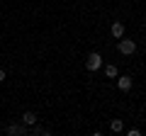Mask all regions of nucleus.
<instances>
[{
  "instance_id": "4",
  "label": "nucleus",
  "mask_w": 146,
  "mask_h": 136,
  "mask_svg": "<svg viewBox=\"0 0 146 136\" xmlns=\"http://www.w3.org/2000/svg\"><path fill=\"white\" fill-rule=\"evenodd\" d=\"M112 37H117V39L124 37V24L122 22H112Z\"/></svg>"
},
{
  "instance_id": "9",
  "label": "nucleus",
  "mask_w": 146,
  "mask_h": 136,
  "mask_svg": "<svg viewBox=\"0 0 146 136\" xmlns=\"http://www.w3.org/2000/svg\"><path fill=\"white\" fill-rule=\"evenodd\" d=\"M105 75H107V78H117V68L115 66H107V68H105Z\"/></svg>"
},
{
  "instance_id": "8",
  "label": "nucleus",
  "mask_w": 146,
  "mask_h": 136,
  "mask_svg": "<svg viewBox=\"0 0 146 136\" xmlns=\"http://www.w3.org/2000/svg\"><path fill=\"white\" fill-rule=\"evenodd\" d=\"M110 126H112V131H122V129H124L122 119H112V124H110Z\"/></svg>"
},
{
  "instance_id": "10",
  "label": "nucleus",
  "mask_w": 146,
  "mask_h": 136,
  "mask_svg": "<svg viewBox=\"0 0 146 136\" xmlns=\"http://www.w3.org/2000/svg\"><path fill=\"white\" fill-rule=\"evenodd\" d=\"M0 80H5V71H0Z\"/></svg>"
},
{
  "instance_id": "5",
  "label": "nucleus",
  "mask_w": 146,
  "mask_h": 136,
  "mask_svg": "<svg viewBox=\"0 0 146 136\" xmlns=\"http://www.w3.org/2000/svg\"><path fill=\"white\" fill-rule=\"evenodd\" d=\"M117 88H119L122 92H127V90L131 88V78H127V75H122V78L117 80Z\"/></svg>"
},
{
  "instance_id": "7",
  "label": "nucleus",
  "mask_w": 146,
  "mask_h": 136,
  "mask_svg": "<svg viewBox=\"0 0 146 136\" xmlns=\"http://www.w3.org/2000/svg\"><path fill=\"white\" fill-rule=\"evenodd\" d=\"M32 134H36V136H46L49 134V129H44V126H36V124H32Z\"/></svg>"
},
{
  "instance_id": "3",
  "label": "nucleus",
  "mask_w": 146,
  "mask_h": 136,
  "mask_svg": "<svg viewBox=\"0 0 146 136\" xmlns=\"http://www.w3.org/2000/svg\"><path fill=\"white\" fill-rule=\"evenodd\" d=\"M5 134L7 136H22V134H27V126H20V124H10L5 129Z\"/></svg>"
},
{
  "instance_id": "6",
  "label": "nucleus",
  "mask_w": 146,
  "mask_h": 136,
  "mask_svg": "<svg viewBox=\"0 0 146 136\" xmlns=\"http://www.w3.org/2000/svg\"><path fill=\"white\" fill-rule=\"evenodd\" d=\"M22 121H25V126L36 124V114H34V112H25V114H22Z\"/></svg>"
},
{
  "instance_id": "1",
  "label": "nucleus",
  "mask_w": 146,
  "mask_h": 136,
  "mask_svg": "<svg viewBox=\"0 0 146 136\" xmlns=\"http://www.w3.org/2000/svg\"><path fill=\"white\" fill-rule=\"evenodd\" d=\"M117 51H119V53H124V56H131V53L136 51V44L131 42V39H122V42L117 44Z\"/></svg>"
},
{
  "instance_id": "2",
  "label": "nucleus",
  "mask_w": 146,
  "mask_h": 136,
  "mask_svg": "<svg viewBox=\"0 0 146 136\" xmlns=\"http://www.w3.org/2000/svg\"><path fill=\"white\" fill-rule=\"evenodd\" d=\"M100 66H102V56H100V53H90V56L85 58V68H88V71H98Z\"/></svg>"
}]
</instances>
